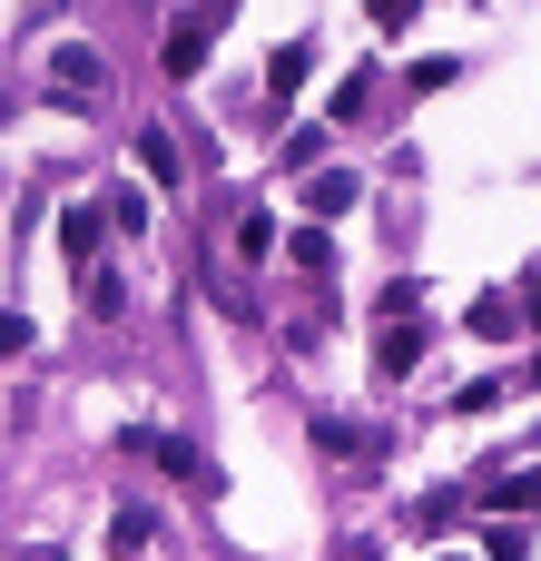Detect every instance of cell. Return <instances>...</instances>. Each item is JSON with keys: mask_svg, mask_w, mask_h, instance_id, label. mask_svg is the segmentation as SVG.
<instances>
[{"mask_svg": "<svg viewBox=\"0 0 541 561\" xmlns=\"http://www.w3.org/2000/svg\"><path fill=\"white\" fill-rule=\"evenodd\" d=\"M227 20H237V0H197V10H187V20H177V30H168V49H158V69H168V79H197V69H207V49H217V30H227Z\"/></svg>", "mask_w": 541, "mask_h": 561, "instance_id": "obj_1", "label": "cell"}, {"mask_svg": "<svg viewBox=\"0 0 541 561\" xmlns=\"http://www.w3.org/2000/svg\"><path fill=\"white\" fill-rule=\"evenodd\" d=\"M118 444H128V454H158V463H168L177 483H217V463H207V454H197L187 434H158V424H138V434H118Z\"/></svg>", "mask_w": 541, "mask_h": 561, "instance_id": "obj_2", "label": "cell"}, {"mask_svg": "<svg viewBox=\"0 0 541 561\" xmlns=\"http://www.w3.org/2000/svg\"><path fill=\"white\" fill-rule=\"evenodd\" d=\"M414 365H424V325H414V316L375 325V385H404Z\"/></svg>", "mask_w": 541, "mask_h": 561, "instance_id": "obj_3", "label": "cell"}, {"mask_svg": "<svg viewBox=\"0 0 541 561\" xmlns=\"http://www.w3.org/2000/svg\"><path fill=\"white\" fill-rule=\"evenodd\" d=\"M99 79H108V69H99V49H79V39H59V49H49V89H59V99H89Z\"/></svg>", "mask_w": 541, "mask_h": 561, "instance_id": "obj_4", "label": "cell"}, {"mask_svg": "<svg viewBox=\"0 0 541 561\" xmlns=\"http://www.w3.org/2000/svg\"><path fill=\"white\" fill-rule=\"evenodd\" d=\"M355 197H365V178H355V168H315V178H306V217H345Z\"/></svg>", "mask_w": 541, "mask_h": 561, "instance_id": "obj_5", "label": "cell"}, {"mask_svg": "<svg viewBox=\"0 0 541 561\" xmlns=\"http://www.w3.org/2000/svg\"><path fill=\"white\" fill-rule=\"evenodd\" d=\"M99 237H108V207H59V256H69V266H89Z\"/></svg>", "mask_w": 541, "mask_h": 561, "instance_id": "obj_6", "label": "cell"}, {"mask_svg": "<svg viewBox=\"0 0 541 561\" xmlns=\"http://www.w3.org/2000/svg\"><path fill=\"white\" fill-rule=\"evenodd\" d=\"M306 69H315V39H286V49L266 59V89H276V99H296V89H306Z\"/></svg>", "mask_w": 541, "mask_h": 561, "instance_id": "obj_7", "label": "cell"}, {"mask_svg": "<svg viewBox=\"0 0 541 561\" xmlns=\"http://www.w3.org/2000/svg\"><path fill=\"white\" fill-rule=\"evenodd\" d=\"M138 168H148V187H177V138L168 128H138Z\"/></svg>", "mask_w": 541, "mask_h": 561, "instance_id": "obj_8", "label": "cell"}, {"mask_svg": "<svg viewBox=\"0 0 541 561\" xmlns=\"http://www.w3.org/2000/svg\"><path fill=\"white\" fill-rule=\"evenodd\" d=\"M148 542H158V513L118 503V513H108V552H148Z\"/></svg>", "mask_w": 541, "mask_h": 561, "instance_id": "obj_9", "label": "cell"}, {"mask_svg": "<svg viewBox=\"0 0 541 561\" xmlns=\"http://www.w3.org/2000/svg\"><path fill=\"white\" fill-rule=\"evenodd\" d=\"M365 108H375V69H345L335 99H325V118H365Z\"/></svg>", "mask_w": 541, "mask_h": 561, "instance_id": "obj_10", "label": "cell"}, {"mask_svg": "<svg viewBox=\"0 0 541 561\" xmlns=\"http://www.w3.org/2000/svg\"><path fill=\"white\" fill-rule=\"evenodd\" d=\"M286 256H296L306 276H335V237H325V217H315V227H296V247H286Z\"/></svg>", "mask_w": 541, "mask_h": 561, "instance_id": "obj_11", "label": "cell"}, {"mask_svg": "<svg viewBox=\"0 0 541 561\" xmlns=\"http://www.w3.org/2000/svg\"><path fill=\"white\" fill-rule=\"evenodd\" d=\"M493 513H541V473H503L493 483Z\"/></svg>", "mask_w": 541, "mask_h": 561, "instance_id": "obj_12", "label": "cell"}, {"mask_svg": "<svg viewBox=\"0 0 541 561\" xmlns=\"http://www.w3.org/2000/svg\"><path fill=\"white\" fill-rule=\"evenodd\" d=\"M513 325H522L513 296H473V335H513Z\"/></svg>", "mask_w": 541, "mask_h": 561, "instance_id": "obj_13", "label": "cell"}, {"mask_svg": "<svg viewBox=\"0 0 541 561\" xmlns=\"http://www.w3.org/2000/svg\"><path fill=\"white\" fill-rule=\"evenodd\" d=\"M414 10H424V0H365V20H375L384 39H394V30H414Z\"/></svg>", "mask_w": 541, "mask_h": 561, "instance_id": "obj_14", "label": "cell"}, {"mask_svg": "<svg viewBox=\"0 0 541 561\" xmlns=\"http://www.w3.org/2000/svg\"><path fill=\"white\" fill-rule=\"evenodd\" d=\"M286 168H325V128H296L286 138Z\"/></svg>", "mask_w": 541, "mask_h": 561, "instance_id": "obj_15", "label": "cell"}, {"mask_svg": "<svg viewBox=\"0 0 541 561\" xmlns=\"http://www.w3.org/2000/svg\"><path fill=\"white\" fill-rule=\"evenodd\" d=\"M108 227H128V237H138V227H148V197H138V187H118V197H108Z\"/></svg>", "mask_w": 541, "mask_h": 561, "instance_id": "obj_16", "label": "cell"}, {"mask_svg": "<svg viewBox=\"0 0 541 561\" xmlns=\"http://www.w3.org/2000/svg\"><path fill=\"white\" fill-rule=\"evenodd\" d=\"M89 316H128V286L118 276H89Z\"/></svg>", "mask_w": 541, "mask_h": 561, "instance_id": "obj_17", "label": "cell"}, {"mask_svg": "<svg viewBox=\"0 0 541 561\" xmlns=\"http://www.w3.org/2000/svg\"><path fill=\"white\" fill-rule=\"evenodd\" d=\"M20 345H30V316H10V306H0V355H20Z\"/></svg>", "mask_w": 541, "mask_h": 561, "instance_id": "obj_18", "label": "cell"}, {"mask_svg": "<svg viewBox=\"0 0 541 561\" xmlns=\"http://www.w3.org/2000/svg\"><path fill=\"white\" fill-rule=\"evenodd\" d=\"M522 306H532V325H541V276H532V296H522Z\"/></svg>", "mask_w": 541, "mask_h": 561, "instance_id": "obj_19", "label": "cell"}, {"mask_svg": "<svg viewBox=\"0 0 541 561\" xmlns=\"http://www.w3.org/2000/svg\"><path fill=\"white\" fill-rule=\"evenodd\" d=\"M532 394H541V355H532Z\"/></svg>", "mask_w": 541, "mask_h": 561, "instance_id": "obj_20", "label": "cell"}]
</instances>
